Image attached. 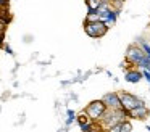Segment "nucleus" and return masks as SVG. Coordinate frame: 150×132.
Returning <instances> with one entry per match:
<instances>
[{
	"instance_id": "obj_11",
	"label": "nucleus",
	"mask_w": 150,
	"mask_h": 132,
	"mask_svg": "<svg viewBox=\"0 0 150 132\" xmlns=\"http://www.w3.org/2000/svg\"><path fill=\"white\" fill-rule=\"evenodd\" d=\"M120 132H132V126L129 121H123L120 122Z\"/></svg>"
},
{
	"instance_id": "obj_8",
	"label": "nucleus",
	"mask_w": 150,
	"mask_h": 132,
	"mask_svg": "<svg viewBox=\"0 0 150 132\" xmlns=\"http://www.w3.org/2000/svg\"><path fill=\"white\" fill-rule=\"evenodd\" d=\"M124 79H126L129 84H137L140 79H142V73H140V71H137V68L127 69V71H126V76H124Z\"/></svg>"
},
{
	"instance_id": "obj_5",
	"label": "nucleus",
	"mask_w": 150,
	"mask_h": 132,
	"mask_svg": "<svg viewBox=\"0 0 150 132\" xmlns=\"http://www.w3.org/2000/svg\"><path fill=\"white\" fill-rule=\"evenodd\" d=\"M144 58H145V53H144V50L139 45L137 44L129 45V48H127V52H126V60L129 61L131 64L137 66V64L140 63V60H144Z\"/></svg>"
},
{
	"instance_id": "obj_19",
	"label": "nucleus",
	"mask_w": 150,
	"mask_h": 132,
	"mask_svg": "<svg viewBox=\"0 0 150 132\" xmlns=\"http://www.w3.org/2000/svg\"><path fill=\"white\" fill-rule=\"evenodd\" d=\"M100 2H103V3H110L111 0H100Z\"/></svg>"
},
{
	"instance_id": "obj_9",
	"label": "nucleus",
	"mask_w": 150,
	"mask_h": 132,
	"mask_svg": "<svg viewBox=\"0 0 150 132\" xmlns=\"http://www.w3.org/2000/svg\"><path fill=\"white\" fill-rule=\"evenodd\" d=\"M110 10H111V3H103V2H102L100 5H98V8L95 10V13L98 15V18H100V19H103Z\"/></svg>"
},
{
	"instance_id": "obj_1",
	"label": "nucleus",
	"mask_w": 150,
	"mask_h": 132,
	"mask_svg": "<svg viewBox=\"0 0 150 132\" xmlns=\"http://www.w3.org/2000/svg\"><path fill=\"white\" fill-rule=\"evenodd\" d=\"M126 118H127V113L124 111L123 108H118V109H110V108H107V111H105L103 116L100 118L98 124H100L102 131L107 132L108 129L111 127V126H116V124H120V122L126 121Z\"/></svg>"
},
{
	"instance_id": "obj_7",
	"label": "nucleus",
	"mask_w": 150,
	"mask_h": 132,
	"mask_svg": "<svg viewBox=\"0 0 150 132\" xmlns=\"http://www.w3.org/2000/svg\"><path fill=\"white\" fill-rule=\"evenodd\" d=\"M147 116H149V108L145 105L137 106V108L127 111V118H132V119H145Z\"/></svg>"
},
{
	"instance_id": "obj_15",
	"label": "nucleus",
	"mask_w": 150,
	"mask_h": 132,
	"mask_svg": "<svg viewBox=\"0 0 150 132\" xmlns=\"http://www.w3.org/2000/svg\"><path fill=\"white\" fill-rule=\"evenodd\" d=\"M140 73H142V77H145V79L149 80V84H150V73H149V71L142 69V71H140Z\"/></svg>"
},
{
	"instance_id": "obj_14",
	"label": "nucleus",
	"mask_w": 150,
	"mask_h": 132,
	"mask_svg": "<svg viewBox=\"0 0 150 132\" xmlns=\"http://www.w3.org/2000/svg\"><path fill=\"white\" fill-rule=\"evenodd\" d=\"M7 26H8L7 23L0 19V34H4V35H5V31H7Z\"/></svg>"
},
{
	"instance_id": "obj_12",
	"label": "nucleus",
	"mask_w": 150,
	"mask_h": 132,
	"mask_svg": "<svg viewBox=\"0 0 150 132\" xmlns=\"http://www.w3.org/2000/svg\"><path fill=\"white\" fill-rule=\"evenodd\" d=\"M98 15L95 11H87V15H86V21H98Z\"/></svg>"
},
{
	"instance_id": "obj_6",
	"label": "nucleus",
	"mask_w": 150,
	"mask_h": 132,
	"mask_svg": "<svg viewBox=\"0 0 150 132\" xmlns=\"http://www.w3.org/2000/svg\"><path fill=\"white\" fill-rule=\"evenodd\" d=\"M102 102H103V105L107 106V108H110V109L121 108V102H120V95H118V92L105 93V95L102 97Z\"/></svg>"
},
{
	"instance_id": "obj_18",
	"label": "nucleus",
	"mask_w": 150,
	"mask_h": 132,
	"mask_svg": "<svg viewBox=\"0 0 150 132\" xmlns=\"http://www.w3.org/2000/svg\"><path fill=\"white\" fill-rule=\"evenodd\" d=\"M2 44H4V34H0V47H2Z\"/></svg>"
},
{
	"instance_id": "obj_3",
	"label": "nucleus",
	"mask_w": 150,
	"mask_h": 132,
	"mask_svg": "<svg viewBox=\"0 0 150 132\" xmlns=\"http://www.w3.org/2000/svg\"><path fill=\"white\" fill-rule=\"evenodd\" d=\"M105 111H107V106L103 105L102 100H94V102H91L87 106H86V109H84L86 114H87L92 121H95V122L100 121V118L103 116Z\"/></svg>"
},
{
	"instance_id": "obj_16",
	"label": "nucleus",
	"mask_w": 150,
	"mask_h": 132,
	"mask_svg": "<svg viewBox=\"0 0 150 132\" xmlns=\"http://www.w3.org/2000/svg\"><path fill=\"white\" fill-rule=\"evenodd\" d=\"M8 6V0H0V10H5Z\"/></svg>"
},
{
	"instance_id": "obj_2",
	"label": "nucleus",
	"mask_w": 150,
	"mask_h": 132,
	"mask_svg": "<svg viewBox=\"0 0 150 132\" xmlns=\"http://www.w3.org/2000/svg\"><path fill=\"white\" fill-rule=\"evenodd\" d=\"M84 31L89 37L98 39V37H103L107 34L108 28L103 24L102 19H98V21H84Z\"/></svg>"
},
{
	"instance_id": "obj_4",
	"label": "nucleus",
	"mask_w": 150,
	"mask_h": 132,
	"mask_svg": "<svg viewBox=\"0 0 150 132\" xmlns=\"http://www.w3.org/2000/svg\"><path fill=\"white\" fill-rule=\"evenodd\" d=\"M118 95H120L121 108H123L126 113L131 111V109H134V108H137V106L145 105V103H144V100L137 98L136 95H132V93H129V92H121V93H118Z\"/></svg>"
},
{
	"instance_id": "obj_10",
	"label": "nucleus",
	"mask_w": 150,
	"mask_h": 132,
	"mask_svg": "<svg viewBox=\"0 0 150 132\" xmlns=\"http://www.w3.org/2000/svg\"><path fill=\"white\" fill-rule=\"evenodd\" d=\"M100 0H86V5H87V11H95L100 5Z\"/></svg>"
},
{
	"instance_id": "obj_17",
	"label": "nucleus",
	"mask_w": 150,
	"mask_h": 132,
	"mask_svg": "<svg viewBox=\"0 0 150 132\" xmlns=\"http://www.w3.org/2000/svg\"><path fill=\"white\" fill-rule=\"evenodd\" d=\"M5 50H7V53H10V55H11V53H13V52H11V48H10V47H8V45H5Z\"/></svg>"
},
{
	"instance_id": "obj_13",
	"label": "nucleus",
	"mask_w": 150,
	"mask_h": 132,
	"mask_svg": "<svg viewBox=\"0 0 150 132\" xmlns=\"http://www.w3.org/2000/svg\"><path fill=\"white\" fill-rule=\"evenodd\" d=\"M66 114H68V118H66V124L69 126V124H71V122L76 119V113L73 111V109H68V111H66Z\"/></svg>"
}]
</instances>
